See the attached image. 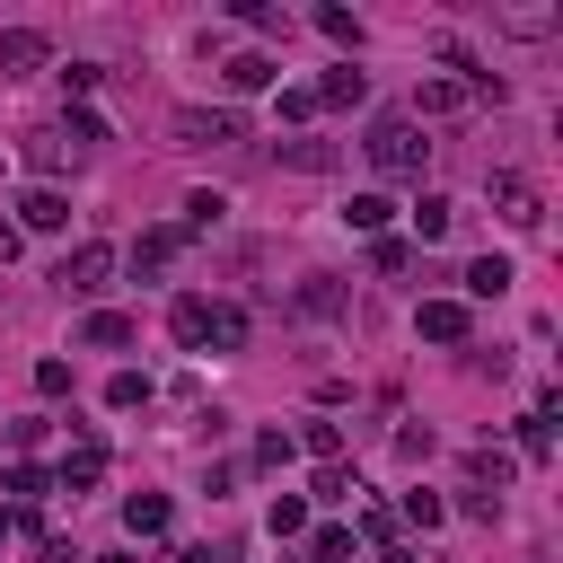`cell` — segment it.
Listing matches in <instances>:
<instances>
[{"label": "cell", "instance_id": "6da1fadb", "mask_svg": "<svg viewBox=\"0 0 563 563\" xmlns=\"http://www.w3.org/2000/svg\"><path fill=\"white\" fill-rule=\"evenodd\" d=\"M361 150H369L387 176H422V123H413V114H378Z\"/></svg>", "mask_w": 563, "mask_h": 563}, {"label": "cell", "instance_id": "7a4b0ae2", "mask_svg": "<svg viewBox=\"0 0 563 563\" xmlns=\"http://www.w3.org/2000/svg\"><path fill=\"white\" fill-rule=\"evenodd\" d=\"M53 282H62V290H70V299H97V290H106V282H114V246H106V238H88V246H70V255H62V273H53Z\"/></svg>", "mask_w": 563, "mask_h": 563}, {"label": "cell", "instance_id": "3957f363", "mask_svg": "<svg viewBox=\"0 0 563 563\" xmlns=\"http://www.w3.org/2000/svg\"><path fill=\"white\" fill-rule=\"evenodd\" d=\"M176 141H185V150H229V141H238V114H229V106H185V114H176Z\"/></svg>", "mask_w": 563, "mask_h": 563}, {"label": "cell", "instance_id": "277c9868", "mask_svg": "<svg viewBox=\"0 0 563 563\" xmlns=\"http://www.w3.org/2000/svg\"><path fill=\"white\" fill-rule=\"evenodd\" d=\"M493 211H501L510 229H537V220H545V202H537V185H528V176H510V167L493 176Z\"/></svg>", "mask_w": 563, "mask_h": 563}, {"label": "cell", "instance_id": "5b68a950", "mask_svg": "<svg viewBox=\"0 0 563 563\" xmlns=\"http://www.w3.org/2000/svg\"><path fill=\"white\" fill-rule=\"evenodd\" d=\"M413 325H422V343H466V325H475V317H466V299H422V308H413Z\"/></svg>", "mask_w": 563, "mask_h": 563}, {"label": "cell", "instance_id": "8992f818", "mask_svg": "<svg viewBox=\"0 0 563 563\" xmlns=\"http://www.w3.org/2000/svg\"><path fill=\"white\" fill-rule=\"evenodd\" d=\"M440 114H466V79H422L413 88V123H440Z\"/></svg>", "mask_w": 563, "mask_h": 563}, {"label": "cell", "instance_id": "52a82bcc", "mask_svg": "<svg viewBox=\"0 0 563 563\" xmlns=\"http://www.w3.org/2000/svg\"><path fill=\"white\" fill-rule=\"evenodd\" d=\"M343 150L334 141H273V167H290V176H325Z\"/></svg>", "mask_w": 563, "mask_h": 563}, {"label": "cell", "instance_id": "ba28073f", "mask_svg": "<svg viewBox=\"0 0 563 563\" xmlns=\"http://www.w3.org/2000/svg\"><path fill=\"white\" fill-rule=\"evenodd\" d=\"M62 220H70V202H62L53 185H26V194H18V229H62Z\"/></svg>", "mask_w": 563, "mask_h": 563}, {"label": "cell", "instance_id": "9c48e42d", "mask_svg": "<svg viewBox=\"0 0 563 563\" xmlns=\"http://www.w3.org/2000/svg\"><path fill=\"white\" fill-rule=\"evenodd\" d=\"M176 246H185V229H141V238H132V273H167Z\"/></svg>", "mask_w": 563, "mask_h": 563}, {"label": "cell", "instance_id": "30bf717a", "mask_svg": "<svg viewBox=\"0 0 563 563\" xmlns=\"http://www.w3.org/2000/svg\"><path fill=\"white\" fill-rule=\"evenodd\" d=\"M290 308H299V317H343V282H334V273H308V282L290 290Z\"/></svg>", "mask_w": 563, "mask_h": 563}, {"label": "cell", "instance_id": "8fae6325", "mask_svg": "<svg viewBox=\"0 0 563 563\" xmlns=\"http://www.w3.org/2000/svg\"><path fill=\"white\" fill-rule=\"evenodd\" d=\"M35 62H44V35H35V26H9V35H0V79H26Z\"/></svg>", "mask_w": 563, "mask_h": 563}, {"label": "cell", "instance_id": "7c38bea8", "mask_svg": "<svg viewBox=\"0 0 563 563\" xmlns=\"http://www.w3.org/2000/svg\"><path fill=\"white\" fill-rule=\"evenodd\" d=\"M167 519H176L167 493H132V501H123V528H132V537H167Z\"/></svg>", "mask_w": 563, "mask_h": 563}, {"label": "cell", "instance_id": "4fadbf2b", "mask_svg": "<svg viewBox=\"0 0 563 563\" xmlns=\"http://www.w3.org/2000/svg\"><path fill=\"white\" fill-rule=\"evenodd\" d=\"M167 325H176V343H185V352H202V334H211V299H176V308H167Z\"/></svg>", "mask_w": 563, "mask_h": 563}, {"label": "cell", "instance_id": "5bb4252c", "mask_svg": "<svg viewBox=\"0 0 563 563\" xmlns=\"http://www.w3.org/2000/svg\"><path fill=\"white\" fill-rule=\"evenodd\" d=\"M343 220H352L361 238H378V229L396 220V202H387V194H352V202H343Z\"/></svg>", "mask_w": 563, "mask_h": 563}, {"label": "cell", "instance_id": "9a60e30c", "mask_svg": "<svg viewBox=\"0 0 563 563\" xmlns=\"http://www.w3.org/2000/svg\"><path fill=\"white\" fill-rule=\"evenodd\" d=\"M132 334H141V325H132V317H114V308H97V317H88V352H123Z\"/></svg>", "mask_w": 563, "mask_h": 563}, {"label": "cell", "instance_id": "2e32d148", "mask_svg": "<svg viewBox=\"0 0 563 563\" xmlns=\"http://www.w3.org/2000/svg\"><path fill=\"white\" fill-rule=\"evenodd\" d=\"M97 475H106V449H97V440H88V449H70V457H62V493H88V484H97Z\"/></svg>", "mask_w": 563, "mask_h": 563}, {"label": "cell", "instance_id": "e0dca14e", "mask_svg": "<svg viewBox=\"0 0 563 563\" xmlns=\"http://www.w3.org/2000/svg\"><path fill=\"white\" fill-rule=\"evenodd\" d=\"M361 97H369V79H361L352 62H343V70H325V88H317V106H361Z\"/></svg>", "mask_w": 563, "mask_h": 563}, {"label": "cell", "instance_id": "ac0fdd59", "mask_svg": "<svg viewBox=\"0 0 563 563\" xmlns=\"http://www.w3.org/2000/svg\"><path fill=\"white\" fill-rule=\"evenodd\" d=\"M413 229H422V238H449V229H457V202H449V194H422V202H413Z\"/></svg>", "mask_w": 563, "mask_h": 563}, {"label": "cell", "instance_id": "d6986e66", "mask_svg": "<svg viewBox=\"0 0 563 563\" xmlns=\"http://www.w3.org/2000/svg\"><path fill=\"white\" fill-rule=\"evenodd\" d=\"M466 290H475V299H501V290H510V264H501V255H475V264H466Z\"/></svg>", "mask_w": 563, "mask_h": 563}, {"label": "cell", "instance_id": "ffe728a7", "mask_svg": "<svg viewBox=\"0 0 563 563\" xmlns=\"http://www.w3.org/2000/svg\"><path fill=\"white\" fill-rule=\"evenodd\" d=\"M308 493H317V501H352V493H361V475H352V466H343V457H325V466H317V484H308Z\"/></svg>", "mask_w": 563, "mask_h": 563}, {"label": "cell", "instance_id": "44dd1931", "mask_svg": "<svg viewBox=\"0 0 563 563\" xmlns=\"http://www.w3.org/2000/svg\"><path fill=\"white\" fill-rule=\"evenodd\" d=\"M563 9H501V35H554Z\"/></svg>", "mask_w": 563, "mask_h": 563}, {"label": "cell", "instance_id": "7402d4cb", "mask_svg": "<svg viewBox=\"0 0 563 563\" xmlns=\"http://www.w3.org/2000/svg\"><path fill=\"white\" fill-rule=\"evenodd\" d=\"M273 70H282V62H273V53H238V62H229V70H220V79H229V88H264V79H273Z\"/></svg>", "mask_w": 563, "mask_h": 563}, {"label": "cell", "instance_id": "603a6c76", "mask_svg": "<svg viewBox=\"0 0 563 563\" xmlns=\"http://www.w3.org/2000/svg\"><path fill=\"white\" fill-rule=\"evenodd\" d=\"M106 405H114V413L150 405V378H141V369H114V378H106Z\"/></svg>", "mask_w": 563, "mask_h": 563}, {"label": "cell", "instance_id": "cb8c5ba5", "mask_svg": "<svg viewBox=\"0 0 563 563\" xmlns=\"http://www.w3.org/2000/svg\"><path fill=\"white\" fill-rule=\"evenodd\" d=\"M466 475H475V493L493 484V501H501V484H510V457H501V449H475V457H466Z\"/></svg>", "mask_w": 563, "mask_h": 563}, {"label": "cell", "instance_id": "d4e9b609", "mask_svg": "<svg viewBox=\"0 0 563 563\" xmlns=\"http://www.w3.org/2000/svg\"><path fill=\"white\" fill-rule=\"evenodd\" d=\"M202 343H220V352H238L246 343V308H211V334Z\"/></svg>", "mask_w": 563, "mask_h": 563}, {"label": "cell", "instance_id": "484cf974", "mask_svg": "<svg viewBox=\"0 0 563 563\" xmlns=\"http://www.w3.org/2000/svg\"><path fill=\"white\" fill-rule=\"evenodd\" d=\"M264 519H273V537H299V528H308V501H299V493H273Z\"/></svg>", "mask_w": 563, "mask_h": 563}, {"label": "cell", "instance_id": "4316f807", "mask_svg": "<svg viewBox=\"0 0 563 563\" xmlns=\"http://www.w3.org/2000/svg\"><path fill=\"white\" fill-rule=\"evenodd\" d=\"M317 35H334V44L361 53V18H352V9H317Z\"/></svg>", "mask_w": 563, "mask_h": 563}, {"label": "cell", "instance_id": "83f0119b", "mask_svg": "<svg viewBox=\"0 0 563 563\" xmlns=\"http://www.w3.org/2000/svg\"><path fill=\"white\" fill-rule=\"evenodd\" d=\"M220 211H229V194H185V229H220Z\"/></svg>", "mask_w": 563, "mask_h": 563}, {"label": "cell", "instance_id": "f1b7e54d", "mask_svg": "<svg viewBox=\"0 0 563 563\" xmlns=\"http://www.w3.org/2000/svg\"><path fill=\"white\" fill-rule=\"evenodd\" d=\"M343 554H352V528H317L308 537V563H343Z\"/></svg>", "mask_w": 563, "mask_h": 563}, {"label": "cell", "instance_id": "f546056e", "mask_svg": "<svg viewBox=\"0 0 563 563\" xmlns=\"http://www.w3.org/2000/svg\"><path fill=\"white\" fill-rule=\"evenodd\" d=\"M26 167L53 176V167H62V141H53V132H26Z\"/></svg>", "mask_w": 563, "mask_h": 563}, {"label": "cell", "instance_id": "4dcf8cb0", "mask_svg": "<svg viewBox=\"0 0 563 563\" xmlns=\"http://www.w3.org/2000/svg\"><path fill=\"white\" fill-rule=\"evenodd\" d=\"M299 440H308V449H317V466H325V457H343V422H308V431H299Z\"/></svg>", "mask_w": 563, "mask_h": 563}, {"label": "cell", "instance_id": "1f68e13d", "mask_svg": "<svg viewBox=\"0 0 563 563\" xmlns=\"http://www.w3.org/2000/svg\"><path fill=\"white\" fill-rule=\"evenodd\" d=\"M0 493H18V501H35V493H44V466H26V457H18V466L0 475Z\"/></svg>", "mask_w": 563, "mask_h": 563}, {"label": "cell", "instance_id": "d6a6232c", "mask_svg": "<svg viewBox=\"0 0 563 563\" xmlns=\"http://www.w3.org/2000/svg\"><path fill=\"white\" fill-rule=\"evenodd\" d=\"M405 519H413V528H440L449 501H440V493H405Z\"/></svg>", "mask_w": 563, "mask_h": 563}, {"label": "cell", "instance_id": "836d02e7", "mask_svg": "<svg viewBox=\"0 0 563 563\" xmlns=\"http://www.w3.org/2000/svg\"><path fill=\"white\" fill-rule=\"evenodd\" d=\"M519 449H528V457H545V449H554V431H545V413H519Z\"/></svg>", "mask_w": 563, "mask_h": 563}, {"label": "cell", "instance_id": "e575fe53", "mask_svg": "<svg viewBox=\"0 0 563 563\" xmlns=\"http://www.w3.org/2000/svg\"><path fill=\"white\" fill-rule=\"evenodd\" d=\"M35 387L44 396H70V361H35Z\"/></svg>", "mask_w": 563, "mask_h": 563}, {"label": "cell", "instance_id": "d590c367", "mask_svg": "<svg viewBox=\"0 0 563 563\" xmlns=\"http://www.w3.org/2000/svg\"><path fill=\"white\" fill-rule=\"evenodd\" d=\"M255 466H290V431H264L255 440Z\"/></svg>", "mask_w": 563, "mask_h": 563}, {"label": "cell", "instance_id": "8d00e7d4", "mask_svg": "<svg viewBox=\"0 0 563 563\" xmlns=\"http://www.w3.org/2000/svg\"><path fill=\"white\" fill-rule=\"evenodd\" d=\"M378 563H422V554H413V545H387V554H378Z\"/></svg>", "mask_w": 563, "mask_h": 563}, {"label": "cell", "instance_id": "74e56055", "mask_svg": "<svg viewBox=\"0 0 563 563\" xmlns=\"http://www.w3.org/2000/svg\"><path fill=\"white\" fill-rule=\"evenodd\" d=\"M9 255H18V229H9V220H0V264H9Z\"/></svg>", "mask_w": 563, "mask_h": 563}, {"label": "cell", "instance_id": "f35d334b", "mask_svg": "<svg viewBox=\"0 0 563 563\" xmlns=\"http://www.w3.org/2000/svg\"><path fill=\"white\" fill-rule=\"evenodd\" d=\"M176 563H220V554H211V545H185V554H176Z\"/></svg>", "mask_w": 563, "mask_h": 563}, {"label": "cell", "instance_id": "ab89813d", "mask_svg": "<svg viewBox=\"0 0 563 563\" xmlns=\"http://www.w3.org/2000/svg\"><path fill=\"white\" fill-rule=\"evenodd\" d=\"M106 563H141V554H106Z\"/></svg>", "mask_w": 563, "mask_h": 563}]
</instances>
